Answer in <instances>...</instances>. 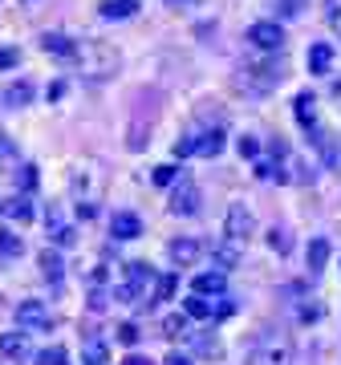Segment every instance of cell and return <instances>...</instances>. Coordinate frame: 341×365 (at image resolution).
I'll return each instance as SVG.
<instances>
[{
    "label": "cell",
    "mask_w": 341,
    "mask_h": 365,
    "mask_svg": "<svg viewBox=\"0 0 341 365\" xmlns=\"http://www.w3.org/2000/svg\"><path fill=\"white\" fill-rule=\"evenodd\" d=\"M69 61H78L81 69V78H90V81H106L114 69L122 66V57L114 45H106V41H73V53H69Z\"/></svg>",
    "instance_id": "1"
},
{
    "label": "cell",
    "mask_w": 341,
    "mask_h": 365,
    "mask_svg": "<svg viewBox=\"0 0 341 365\" xmlns=\"http://www.w3.org/2000/svg\"><path fill=\"white\" fill-rule=\"evenodd\" d=\"M155 280H158V276H155V268H151V264L134 260V264H126V280L114 288V297H118V300H143L146 288L155 284Z\"/></svg>",
    "instance_id": "2"
},
{
    "label": "cell",
    "mask_w": 341,
    "mask_h": 365,
    "mask_svg": "<svg viewBox=\"0 0 341 365\" xmlns=\"http://www.w3.org/2000/svg\"><path fill=\"white\" fill-rule=\"evenodd\" d=\"M73 191L81 195V203H98V195H102V182H106V175H102V167L98 163H81L78 170H73Z\"/></svg>",
    "instance_id": "3"
},
{
    "label": "cell",
    "mask_w": 341,
    "mask_h": 365,
    "mask_svg": "<svg viewBox=\"0 0 341 365\" xmlns=\"http://www.w3.org/2000/svg\"><path fill=\"white\" fill-rule=\"evenodd\" d=\"M252 232H256V215H252V207H244V203H232V207H228V220H223V240L244 244Z\"/></svg>",
    "instance_id": "4"
},
{
    "label": "cell",
    "mask_w": 341,
    "mask_h": 365,
    "mask_svg": "<svg viewBox=\"0 0 341 365\" xmlns=\"http://www.w3.org/2000/svg\"><path fill=\"white\" fill-rule=\"evenodd\" d=\"M289 361H292V345L285 337H264L248 357V365H289Z\"/></svg>",
    "instance_id": "5"
},
{
    "label": "cell",
    "mask_w": 341,
    "mask_h": 365,
    "mask_svg": "<svg viewBox=\"0 0 341 365\" xmlns=\"http://www.w3.org/2000/svg\"><path fill=\"white\" fill-rule=\"evenodd\" d=\"M248 41L260 53H280L285 49V29L276 25V21H256V25L248 29Z\"/></svg>",
    "instance_id": "6"
},
{
    "label": "cell",
    "mask_w": 341,
    "mask_h": 365,
    "mask_svg": "<svg viewBox=\"0 0 341 365\" xmlns=\"http://www.w3.org/2000/svg\"><path fill=\"white\" fill-rule=\"evenodd\" d=\"M16 325L25 329V333L49 329L53 317H49V309H45V300H21V304H16Z\"/></svg>",
    "instance_id": "7"
},
{
    "label": "cell",
    "mask_w": 341,
    "mask_h": 365,
    "mask_svg": "<svg viewBox=\"0 0 341 365\" xmlns=\"http://www.w3.org/2000/svg\"><path fill=\"white\" fill-rule=\"evenodd\" d=\"M199 203H203V191H199L191 179H179L175 182V191H170V211L175 215H195Z\"/></svg>",
    "instance_id": "8"
},
{
    "label": "cell",
    "mask_w": 341,
    "mask_h": 365,
    "mask_svg": "<svg viewBox=\"0 0 341 365\" xmlns=\"http://www.w3.org/2000/svg\"><path fill=\"white\" fill-rule=\"evenodd\" d=\"M280 78H285V66L280 61H260V66L244 69V81L256 86V90H273V86H280Z\"/></svg>",
    "instance_id": "9"
},
{
    "label": "cell",
    "mask_w": 341,
    "mask_h": 365,
    "mask_svg": "<svg viewBox=\"0 0 341 365\" xmlns=\"http://www.w3.org/2000/svg\"><path fill=\"white\" fill-rule=\"evenodd\" d=\"M292 114H297V122H301L305 130H313V138L317 134H325L321 130V118H317V98L309 90H301L297 98H292Z\"/></svg>",
    "instance_id": "10"
},
{
    "label": "cell",
    "mask_w": 341,
    "mask_h": 365,
    "mask_svg": "<svg viewBox=\"0 0 341 365\" xmlns=\"http://www.w3.org/2000/svg\"><path fill=\"white\" fill-rule=\"evenodd\" d=\"M167 256H170V264H175V268H191V264L203 256V244H199V240H191V235H183V240H175V244L167 248Z\"/></svg>",
    "instance_id": "11"
},
{
    "label": "cell",
    "mask_w": 341,
    "mask_h": 365,
    "mask_svg": "<svg viewBox=\"0 0 341 365\" xmlns=\"http://www.w3.org/2000/svg\"><path fill=\"white\" fill-rule=\"evenodd\" d=\"M110 235H114V240H138V235H143V220H138L134 211H114Z\"/></svg>",
    "instance_id": "12"
},
{
    "label": "cell",
    "mask_w": 341,
    "mask_h": 365,
    "mask_svg": "<svg viewBox=\"0 0 341 365\" xmlns=\"http://www.w3.org/2000/svg\"><path fill=\"white\" fill-rule=\"evenodd\" d=\"M223 126H215V130H203V134H195V155H203V158H215V155H223Z\"/></svg>",
    "instance_id": "13"
},
{
    "label": "cell",
    "mask_w": 341,
    "mask_h": 365,
    "mask_svg": "<svg viewBox=\"0 0 341 365\" xmlns=\"http://www.w3.org/2000/svg\"><path fill=\"white\" fill-rule=\"evenodd\" d=\"M191 288H195V297H223L228 280H223V272H199L191 280Z\"/></svg>",
    "instance_id": "14"
},
{
    "label": "cell",
    "mask_w": 341,
    "mask_h": 365,
    "mask_svg": "<svg viewBox=\"0 0 341 365\" xmlns=\"http://www.w3.org/2000/svg\"><path fill=\"white\" fill-rule=\"evenodd\" d=\"M329 66H333V45L329 41L309 45V73H329Z\"/></svg>",
    "instance_id": "15"
},
{
    "label": "cell",
    "mask_w": 341,
    "mask_h": 365,
    "mask_svg": "<svg viewBox=\"0 0 341 365\" xmlns=\"http://www.w3.org/2000/svg\"><path fill=\"white\" fill-rule=\"evenodd\" d=\"M187 341H191V349H195L199 357H211V361L223 357V345L215 337H208V333H187Z\"/></svg>",
    "instance_id": "16"
},
{
    "label": "cell",
    "mask_w": 341,
    "mask_h": 365,
    "mask_svg": "<svg viewBox=\"0 0 341 365\" xmlns=\"http://www.w3.org/2000/svg\"><path fill=\"white\" fill-rule=\"evenodd\" d=\"M134 13H138V0H102L106 21H131Z\"/></svg>",
    "instance_id": "17"
},
{
    "label": "cell",
    "mask_w": 341,
    "mask_h": 365,
    "mask_svg": "<svg viewBox=\"0 0 341 365\" xmlns=\"http://www.w3.org/2000/svg\"><path fill=\"white\" fill-rule=\"evenodd\" d=\"M41 49L53 53V57H66V61H69V53H73V41H69L66 33H45V37H41Z\"/></svg>",
    "instance_id": "18"
},
{
    "label": "cell",
    "mask_w": 341,
    "mask_h": 365,
    "mask_svg": "<svg viewBox=\"0 0 341 365\" xmlns=\"http://www.w3.org/2000/svg\"><path fill=\"white\" fill-rule=\"evenodd\" d=\"M329 240L325 235H317V240H309V272H321V268H325L329 264Z\"/></svg>",
    "instance_id": "19"
},
{
    "label": "cell",
    "mask_w": 341,
    "mask_h": 365,
    "mask_svg": "<svg viewBox=\"0 0 341 365\" xmlns=\"http://www.w3.org/2000/svg\"><path fill=\"white\" fill-rule=\"evenodd\" d=\"M0 353H4V357H25L29 353V333L25 329H21V333H4V337H0Z\"/></svg>",
    "instance_id": "20"
},
{
    "label": "cell",
    "mask_w": 341,
    "mask_h": 365,
    "mask_svg": "<svg viewBox=\"0 0 341 365\" xmlns=\"http://www.w3.org/2000/svg\"><path fill=\"white\" fill-rule=\"evenodd\" d=\"M0 211H4L9 220H16V223H29V220H33V207H29L25 195H13L9 203H0Z\"/></svg>",
    "instance_id": "21"
},
{
    "label": "cell",
    "mask_w": 341,
    "mask_h": 365,
    "mask_svg": "<svg viewBox=\"0 0 341 365\" xmlns=\"http://www.w3.org/2000/svg\"><path fill=\"white\" fill-rule=\"evenodd\" d=\"M25 252V240L13 232V227H0V256H9V260H16Z\"/></svg>",
    "instance_id": "22"
},
{
    "label": "cell",
    "mask_w": 341,
    "mask_h": 365,
    "mask_svg": "<svg viewBox=\"0 0 341 365\" xmlns=\"http://www.w3.org/2000/svg\"><path fill=\"white\" fill-rule=\"evenodd\" d=\"M41 272H45V280H53V284H57V280H61V272H66V264H61V256H57L53 248L41 252Z\"/></svg>",
    "instance_id": "23"
},
{
    "label": "cell",
    "mask_w": 341,
    "mask_h": 365,
    "mask_svg": "<svg viewBox=\"0 0 341 365\" xmlns=\"http://www.w3.org/2000/svg\"><path fill=\"white\" fill-rule=\"evenodd\" d=\"M29 102H33V86L29 81H13L4 90V106H29Z\"/></svg>",
    "instance_id": "24"
},
{
    "label": "cell",
    "mask_w": 341,
    "mask_h": 365,
    "mask_svg": "<svg viewBox=\"0 0 341 365\" xmlns=\"http://www.w3.org/2000/svg\"><path fill=\"white\" fill-rule=\"evenodd\" d=\"M175 288H179V272H167L155 280V297H151V304H158V300H170L175 297Z\"/></svg>",
    "instance_id": "25"
},
{
    "label": "cell",
    "mask_w": 341,
    "mask_h": 365,
    "mask_svg": "<svg viewBox=\"0 0 341 365\" xmlns=\"http://www.w3.org/2000/svg\"><path fill=\"white\" fill-rule=\"evenodd\" d=\"M183 317H187V321H208V317H211V300L208 297H191L183 304Z\"/></svg>",
    "instance_id": "26"
},
{
    "label": "cell",
    "mask_w": 341,
    "mask_h": 365,
    "mask_svg": "<svg viewBox=\"0 0 341 365\" xmlns=\"http://www.w3.org/2000/svg\"><path fill=\"white\" fill-rule=\"evenodd\" d=\"M163 337H187V317L183 313H167L163 317Z\"/></svg>",
    "instance_id": "27"
},
{
    "label": "cell",
    "mask_w": 341,
    "mask_h": 365,
    "mask_svg": "<svg viewBox=\"0 0 341 365\" xmlns=\"http://www.w3.org/2000/svg\"><path fill=\"white\" fill-rule=\"evenodd\" d=\"M16 167V146L9 143V134H0V175H9Z\"/></svg>",
    "instance_id": "28"
},
{
    "label": "cell",
    "mask_w": 341,
    "mask_h": 365,
    "mask_svg": "<svg viewBox=\"0 0 341 365\" xmlns=\"http://www.w3.org/2000/svg\"><path fill=\"white\" fill-rule=\"evenodd\" d=\"M151 179H155L158 187H175V182H179V167H175V163H163V167L151 170Z\"/></svg>",
    "instance_id": "29"
},
{
    "label": "cell",
    "mask_w": 341,
    "mask_h": 365,
    "mask_svg": "<svg viewBox=\"0 0 341 365\" xmlns=\"http://www.w3.org/2000/svg\"><path fill=\"white\" fill-rule=\"evenodd\" d=\"M211 256H215V260H220L223 268H236V264H240V248L232 244V240H228V244H220V248L211 252Z\"/></svg>",
    "instance_id": "30"
},
{
    "label": "cell",
    "mask_w": 341,
    "mask_h": 365,
    "mask_svg": "<svg viewBox=\"0 0 341 365\" xmlns=\"http://www.w3.org/2000/svg\"><path fill=\"white\" fill-rule=\"evenodd\" d=\"M325 25L341 37V0H325Z\"/></svg>",
    "instance_id": "31"
},
{
    "label": "cell",
    "mask_w": 341,
    "mask_h": 365,
    "mask_svg": "<svg viewBox=\"0 0 341 365\" xmlns=\"http://www.w3.org/2000/svg\"><path fill=\"white\" fill-rule=\"evenodd\" d=\"M276 13L285 16V21H297V16L305 13V0H280V4H276Z\"/></svg>",
    "instance_id": "32"
},
{
    "label": "cell",
    "mask_w": 341,
    "mask_h": 365,
    "mask_svg": "<svg viewBox=\"0 0 341 365\" xmlns=\"http://www.w3.org/2000/svg\"><path fill=\"white\" fill-rule=\"evenodd\" d=\"M37 365H66V349H61V345H53V349L37 353Z\"/></svg>",
    "instance_id": "33"
},
{
    "label": "cell",
    "mask_w": 341,
    "mask_h": 365,
    "mask_svg": "<svg viewBox=\"0 0 341 365\" xmlns=\"http://www.w3.org/2000/svg\"><path fill=\"white\" fill-rule=\"evenodd\" d=\"M86 361H90V365H106V345H102V341H86Z\"/></svg>",
    "instance_id": "34"
},
{
    "label": "cell",
    "mask_w": 341,
    "mask_h": 365,
    "mask_svg": "<svg viewBox=\"0 0 341 365\" xmlns=\"http://www.w3.org/2000/svg\"><path fill=\"white\" fill-rule=\"evenodd\" d=\"M16 61H21V49L16 45H0V69H16Z\"/></svg>",
    "instance_id": "35"
},
{
    "label": "cell",
    "mask_w": 341,
    "mask_h": 365,
    "mask_svg": "<svg viewBox=\"0 0 341 365\" xmlns=\"http://www.w3.org/2000/svg\"><path fill=\"white\" fill-rule=\"evenodd\" d=\"M138 337H143V333H138V325H134V321L118 325V341H122V345H138Z\"/></svg>",
    "instance_id": "36"
},
{
    "label": "cell",
    "mask_w": 341,
    "mask_h": 365,
    "mask_svg": "<svg viewBox=\"0 0 341 365\" xmlns=\"http://www.w3.org/2000/svg\"><path fill=\"white\" fill-rule=\"evenodd\" d=\"M236 146H240V158H256V155H260V143H256L252 134H244Z\"/></svg>",
    "instance_id": "37"
},
{
    "label": "cell",
    "mask_w": 341,
    "mask_h": 365,
    "mask_svg": "<svg viewBox=\"0 0 341 365\" xmlns=\"http://www.w3.org/2000/svg\"><path fill=\"white\" fill-rule=\"evenodd\" d=\"M268 244H273V252H289V235L273 227V232H268Z\"/></svg>",
    "instance_id": "38"
},
{
    "label": "cell",
    "mask_w": 341,
    "mask_h": 365,
    "mask_svg": "<svg viewBox=\"0 0 341 365\" xmlns=\"http://www.w3.org/2000/svg\"><path fill=\"white\" fill-rule=\"evenodd\" d=\"M21 187H25V191L37 187V167H21Z\"/></svg>",
    "instance_id": "39"
},
{
    "label": "cell",
    "mask_w": 341,
    "mask_h": 365,
    "mask_svg": "<svg viewBox=\"0 0 341 365\" xmlns=\"http://www.w3.org/2000/svg\"><path fill=\"white\" fill-rule=\"evenodd\" d=\"M297 317H301V321H317V317H321V309H317V304H305Z\"/></svg>",
    "instance_id": "40"
},
{
    "label": "cell",
    "mask_w": 341,
    "mask_h": 365,
    "mask_svg": "<svg viewBox=\"0 0 341 365\" xmlns=\"http://www.w3.org/2000/svg\"><path fill=\"white\" fill-rule=\"evenodd\" d=\"M163 365H191V357H183V353H170V357H167Z\"/></svg>",
    "instance_id": "41"
},
{
    "label": "cell",
    "mask_w": 341,
    "mask_h": 365,
    "mask_svg": "<svg viewBox=\"0 0 341 365\" xmlns=\"http://www.w3.org/2000/svg\"><path fill=\"white\" fill-rule=\"evenodd\" d=\"M122 365H151V361H146V357H138V353H131V357H126Z\"/></svg>",
    "instance_id": "42"
},
{
    "label": "cell",
    "mask_w": 341,
    "mask_h": 365,
    "mask_svg": "<svg viewBox=\"0 0 341 365\" xmlns=\"http://www.w3.org/2000/svg\"><path fill=\"white\" fill-rule=\"evenodd\" d=\"M170 4H175V0H170ZM179 4H187V0H179Z\"/></svg>",
    "instance_id": "43"
}]
</instances>
